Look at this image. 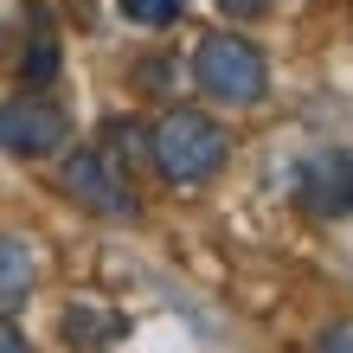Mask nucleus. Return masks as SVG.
I'll list each match as a JSON object with an SVG mask.
<instances>
[{
    "label": "nucleus",
    "mask_w": 353,
    "mask_h": 353,
    "mask_svg": "<svg viewBox=\"0 0 353 353\" xmlns=\"http://www.w3.org/2000/svg\"><path fill=\"white\" fill-rule=\"evenodd\" d=\"M225 161H232V135L219 129L205 110H168L148 129V168L168 186H205Z\"/></svg>",
    "instance_id": "obj_1"
},
{
    "label": "nucleus",
    "mask_w": 353,
    "mask_h": 353,
    "mask_svg": "<svg viewBox=\"0 0 353 353\" xmlns=\"http://www.w3.org/2000/svg\"><path fill=\"white\" fill-rule=\"evenodd\" d=\"M186 77H193L199 97L219 103V110H257V103L270 97V58L244 32H205L193 46Z\"/></svg>",
    "instance_id": "obj_2"
},
{
    "label": "nucleus",
    "mask_w": 353,
    "mask_h": 353,
    "mask_svg": "<svg viewBox=\"0 0 353 353\" xmlns=\"http://www.w3.org/2000/svg\"><path fill=\"white\" fill-rule=\"evenodd\" d=\"M71 141V116L65 103L46 97V90H19L0 103V154L13 161H46Z\"/></svg>",
    "instance_id": "obj_3"
},
{
    "label": "nucleus",
    "mask_w": 353,
    "mask_h": 353,
    "mask_svg": "<svg viewBox=\"0 0 353 353\" xmlns=\"http://www.w3.org/2000/svg\"><path fill=\"white\" fill-rule=\"evenodd\" d=\"M65 199H77L97 219H135V193H129V168H116L103 148H71L58 168Z\"/></svg>",
    "instance_id": "obj_4"
},
{
    "label": "nucleus",
    "mask_w": 353,
    "mask_h": 353,
    "mask_svg": "<svg viewBox=\"0 0 353 353\" xmlns=\"http://www.w3.org/2000/svg\"><path fill=\"white\" fill-rule=\"evenodd\" d=\"M296 199L315 219H341L353 212V154L347 148H315L296 168Z\"/></svg>",
    "instance_id": "obj_5"
},
{
    "label": "nucleus",
    "mask_w": 353,
    "mask_h": 353,
    "mask_svg": "<svg viewBox=\"0 0 353 353\" xmlns=\"http://www.w3.org/2000/svg\"><path fill=\"white\" fill-rule=\"evenodd\" d=\"M58 334H65V347H77V353H110L122 334H129V315L97 308V302H71L65 315H58Z\"/></svg>",
    "instance_id": "obj_6"
},
{
    "label": "nucleus",
    "mask_w": 353,
    "mask_h": 353,
    "mask_svg": "<svg viewBox=\"0 0 353 353\" xmlns=\"http://www.w3.org/2000/svg\"><path fill=\"white\" fill-rule=\"evenodd\" d=\"M32 289H39V257H32V244L19 238V232H0V315H19V308L32 302Z\"/></svg>",
    "instance_id": "obj_7"
},
{
    "label": "nucleus",
    "mask_w": 353,
    "mask_h": 353,
    "mask_svg": "<svg viewBox=\"0 0 353 353\" xmlns=\"http://www.w3.org/2000/svg\"><path fill=\"white\" fill-rule=\"evenodd\" d=\"M58 39H52V26H39L32 32V46H26V58H19V77H26V90H52V77H58Z\"/></svg>",
    "instance_id": "obj_8"
},
{
    "label": "nucleus",
    "mask_w": 353,
    "mask_h": 353,
    "mask_svg": "<svg viewBox=\"0 0 353 353\" xmlns=\"http://www.w3.org/2000/svg\"><path fill=\"white\" fill-rule=\"evenodd\" d=\"M122 7V19H129V26H174V19L186 13V0H116Z\"/></svg>",
    "instance_id": "obj_9"
},
{
    "label": "nucleus",
    "mask_w": 353,
    "mask_h": 353,
    "mask_svg": "<svg viewBox=\"0 0 353 353\" xmlns=\"http://www.w3.org/2000/svg\"><path fill=\"white\" fill-rule=\"evenodd\" d=\"M315 353H353V321H327L315 334Z\"/></svg>",
    "instance_id": "obj_10"
},
{
    "label": "nucleus",
    "mask_w": 353,
    "mask_h": 353,
    "mask_svg": "<svg viewBox=\"0 0 353 353\" xmlns=\"http://www.w3.org/2000/svg\"><path fill=\"white\" fill-rule=\"evenodd\" d=\"M219 13H232V19H257V13H270V0H212Z\"/></svg>",
    "instance_id": "obj_11"
},
{
    "label": "nucleus",
    "mask_w": 353,
    "mask_h": 353,
    "mask_svg": "<svg viewBox=\"0 0 353 353\" xmlns=\"http://www.w3.org/2000/svg\"><path fill=\"white\" fill-rule=\"evenodd\" d=\"M0 353H32V341L19 334V327H13L7 315H0Z\"/></svg>",
    "instance_id": "obj_12"
}]
</instances>
